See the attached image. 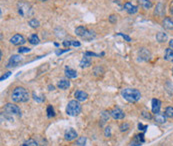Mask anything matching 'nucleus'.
Segmentation results:
<instances>
[{
  "mask_svg": "<svg viewBox=\"0 0 173 146\" xmlns=\"http://www.w3.org/2000/svg\"><path fill=\"white\" fill-rule=\"evenodd\" d=\"M138 128H139V130H141V131H145L147 129V125H143L142 123H139Z\"/></svg>",
  "mask_w": 173,
  "mask_h": 146,
  "instance_id": "39",
  "label": "nucleus"
},
{
  "mask_svg": "<svg viewBox=\"0 0 173 146\" xmlns=\"http://www.w3.org/2000/svg\"><path fill=\"white\" fill-rule=\"evenodd\" d=\"M70 49L68 48V49H65V50H56V54L57 55H60V54H62V53H64V52H67V51H69Z\"/></svg>",
  "mask_w": 173,
  "mask_h": 146,
  "instance_id": "41",
  "label": "nucleus"
},
{
  "mask_svg": "<svg viewBox=\"0 0 173 146\" xmlns=\"http://www.w3.org/2000/svg\"><path fill=\"white\" fill-rule=\"evenodd\" d=\"M28 41H29V43H31L32 45H36L40 42L39 40V37H38L36 34H32L29 36V38H28Z\"/></svg>",
  "mask_w": 173,
  "mask_h": 146,
  "instance_id": "25",
  "label": "nucleus"
},
{
  "mask_svg": "<svg viewBox=\"0 0 173 146\" xmlns=\"http://www.w3.org/2000/svg\"><path fill=\"white\" fill-rule=\"evenodd\" d=\"M172 72H173V67H172Z\"/></svg>",
  "mask_w": 173,
  "mask_h": 146,
  "instance_id": "46",
  "label": "nucleus"
},
{
  "mask_svg": "<svg viewBox=\"0 0 173 146\" xmlns=\"http://www.w3.org/2000/svg\"><path fill=\"white\" fill-rule=\"evenodd\" d=\"M75 98H76V100L79 101V102H82V101H85V100H87V98H88V94L86 93L85 91H82V90H77L75 92Z\"/></svg>",
  "mask_w": 173,
  "mask_h": 146,
  "instance_id": "14",
  "label": "nucleus"
},
{
  "mask_svg": "<svg viewBox=\"0 0 173 146\" xmlns=\"http://www.w3.org/2000/svg\"><path fill=\"white\" fill-rule=\"evenodd\" d=\"M110 115L112 116V118L120 120V119H123L124 117H125V113L123 112L122 109H120L119 107H115L110 111Z\"/></svg>",
  "mask_w": 173,
  "mask_h": 146,
  "instance_id": "8",
  "label": "nucleus"
},
{
  "mask_svg": "<svg viewBox=\"0 0 173 146\" xmlns=\"http://www.w3.org/2000/svg\"><path fill=\"white\" fill-rule=\"evenodd\" d=\"M124 9H125V11L129 14H135L138 12V6L133 5L131 2L124 3Z\"/></svg>",
  "mask_w": 173,
  "mask_h": 146,
  "instance_id": "12",
  "label": "nucleus"
},
{
  "mask_svg": "<svg viewBox=\"0 0 173 146\" xmlns=\"http://www.w3.org/2000/svg\"><path fill=\"white\" fill-rule=\"evenodd\" d=\"M48 90H54V86L53 85H49V86H48Z\"/></svg>",
  "mask_w": 173,
  "mask_h": 146,
  "instance_id": "43",
  "label": "nucleus"
},
{
  "mask_svg": "<svg viewBox=\"0 0 173 146\" xmlns=\"http://www.w3.org/2000/svg\"><path fill=\"white\" fill-rule=\"evenodd\" d=\"M26 42V39L21 34H15L10 38V43L13 45H23Z\"/></svg>",
  "mask_w": 173,
  "mask_h": 146,
  "instance_id": "9",
  "label": "nucleus"
},
{
  "mask_svg": "<svg viewBox=\"0 0 173 146\" xmlns=\"http://www.w3.org/2000/svg\"><path fill=\"white\" fill-rule=\"evenodd\" d=\"M76 143H77V145H79V146H84L86 143V137H84V136L79 137L77 139V141H76Z\"/></svg>",
  "mask_w": 173,
  "mask_h": 146,
  "instance_id": "30",
  "label": "nucleus"
},
{
  "mask_svg": "<svg viewBox=\"0 0 173 146\" xmlns=\"http://www.w3.org/2000/svg\"><path fill=\"white\" fill-rule=\"evenodd\" d=\"M40 1H47V0H40Z\"/></svg>",
  "mask_w": 173,
  "mask_h": 146,
  "instance_id": "45",
  "label": "nucleus"
},
{
  "mask_svg": "<svg viewBox=\"0 0 173 146\" xmlns=\"http://www.w3.org/2000/svg\"><path fill=\"white\" fill-rule=\"evenodd\" d=\"M104 135L106 136V137H110V136H111V129H110V127H106V128H105Z\"/></svg>",
  "mask_w": 173,
  "mask_h": 146,
  "instance_id": "36",
  "label": "nucleus"
},
{
  "mask_svg": "<svg viewBox=\"0 0 173 146\" xmlns=\"http://www.w3.org/2000/svg\"><path fill=\"white\" fill-rule=\"evenodd\" d=\"M63 45L65 47H69L70 46H74V47H80L81 43L79 41H76V40H64L63 41Z\"/></svg>",
  "mask_w": 173,
  "mask_h": 146,
  "instance_id": "21",
  "label": "nucleus"
},
{
  "mask_svg": "<svg viewBox=\"0 0 173 146\" xmlns=\"http://www.w3.org/2000/svg\"><path fill=\"white\" fill-rule=\"evenodd\" d=\"M164 114L166 115V117H168V118H173V107L171 106L166 107Z\"/></svg>",
  "mask_w": 173,
  "mask_h": 146,
  "instance_id": "28",
  "label": "nucleus"
},
{
  "mask_svg": "<svg viewBox=\"0 0 173 146\" xmlns=\"http://www.w3.org/2000/svg\"><path fill=\"white\" fill-rule=\"evenodd\" d=\"M4 111L9 115H21V110L17 105L12 103H7L4 107Z\"/></svg>",
  "mask_w": 173,
  "mask_h": 146,
  "instance_id": "6",
  "label": "nucleus"
},
{
  "mask_svg": "<svg viewBox=\"0 0 173 146\" xmlns=\"http://www.w3.org/2000/svg\"><path fill=\"white\" fill-rule=\"evenodd\" d=\"M81 105L79 101L77 100H71L68 102V104L66 106V113L69 116H77L81 113Z\"/></svg>",
  "mask_w": 173,
  "mask_h": 146,
  "instance_id": "5",
  "label": "nucleus"
},
{
  "mask_svg": "<svg viewBox=\"0 0 173 146\" xmlns=\"http://www.w3.org/2000/svg\"><path fill=\"white\" fill-rule=\"evenodd\" d=\"M164 59L166 61H169V62H173V49H171L170 47H169V48H166L165 49Z\"/></svg>",
  "mask_w": 173,
  "mask_h": 146,
  "instance_id": "20",
  "label": "nucleus"
},
{
  "mask_svg": "<svg viewBox=\"0 0 173 146\" xmlns=\"http://www.w3.org/2000/svg\"><path fill=\"white\" fill-rule=\"evenodd\" d=\"M30 48H28V47H19L18 48V53H28L30 52Z\"/></svg>",
  "mask_w": 173,
  "mask_h": 146,
  "instance_id": "31",
  "label": "nucleus"
},
{
  "mask_svg": "<svg viewBox=\"0 0 173 146\" xmlns=\"http://www.w3.org/2000/svg\"><path fill=\"white\" fill-rule=\"evenodd\" d=\"M47 116L49 117V118L55 116V112H54V109H53V107H52V105H48L47 107Z\"/></svg>",
  "mask_w": 173,
  "mask_h": 146,
  "instance_id": "29",
  "label": "nucleus"
},
{
  "mask_svg": "<svg viewBox=\"0 0 173 146\" xmlns=\"http://www.w3.org/2000/svg\"><path fill=\"white\" fill-rule=\"evenodd\" d=\"M154 119L156 122H158V123H165L166 122V115L163 114V113H156L155 114V117Z\"/></svg>",
  "mask_w": 173,
  "mask_h": 146,
  "instance_id": "23",
  "label": "nucleus"
},
{
  "mask_svg": "<svg viewBox=\"0 0 173 146\" xmlns=\"http://www.w3.org/2000/svg\"><path fill=\"white\" fill-rule=\"evenodd\" d=\"M64 73H65V76L66 77L71 78V79H74V78L77 77V72H76L75 70L71 69L70 67H65Z\"/></svg>",
  "mask_w": 173,
  "mask_h": 146,
  "instance_id": "19",
  "label": "nucleus"
},
{
  "mask_svg": "<svg viewBox=\"0 0 173 146\" xmlns=\"http://www.w3.org/2000/svg\"><path fill=\"white\" fill-rule=\"evenodd\" d=\"M139 5L144 9H150L152 7V2L150 0H137Z\"/></svg>",
  "mask_w": 173,
  "mask_h": 146,
  "instance_id": "22",
  "label": "nucleus"
},
{
  "mask_svg": "<svg viewBox=\"0 0 173 146\" xmlns=\"http://www.w3.org/2000/svg\"><path fill=\"white\" fill-rule=\"evenodd\" d=\"M77 137V132L73 128H68L64 133V138L67 141H73Z\"/></svg>",
  "mask_w": 173,
  "mask_h": 146,
  "instance_id": "10",
  "label": "nucleus"
},
{
  "mask_svg": "<svg viewBox=\"0 0 173 146\" xmlns=\"http://www.w3.org/2000/svg\"><path fill=\"white\" fill-rule=\"evenodd\" d=\"M28 24H29L30 27H32V28H38L40 26V22H39V20H37L36 18H33V19L29 20Z\"/></svg>",
  "mask_w": 173,
  "mask_h": 146,
  "instance_id": "26",
  "label": "nucleus"
},
{
  "mask_svg": "<svg viewBox=\"0 0 173 146\" xmlns=\"http://www.w3.org/2000/svg\"><path fill=\"white\" fill-rule=\"evenodd\" d=\"M169 46H170L171 49H173V39H171V40L169 41Z\"/></svg>",
  "mask_w": 173,
  "mask_h": 146,
  "instance_id": "42",
  "label": "nucleus"
},
{
  "mask_svg": "<svg viewBox=\"0 0 173 146\" xmlns=\"http://www.w3.org/2000/svg\"><path fill=\"white\" fill-rule=\"evenodd\" d=\"M144 142H145L144 134H137L134 136L133 140L131 141V146H141Z\"/></svg>",
  "mask_w": 173,
  "mask_h": 146,
  "instance_id": "11",
  "label": "nucleus"
},
{
  "mask_svg": "<svg viewBox=\"0 0 173 146\" xmlns=\"http://www.w3.org/2000/svg\"><path fill=\"white\" fill-rule=\"evenodd\" d=\"M85 55H87V56H96V57H100V54H96V53H93V52H86Z\"/></svg>",
  "mask_w": 173,
  "mask_h": 146,
  "instance_id": "40",
  "label": "nucleus"
},
{
  "mask_svg": "<svg viewBox=\"0 0 173 146\" xmlns=\"http://www.w3.org/2000/svg\"><path fill=\"white\" fill-rule=\"evenodd\" d=\"M21 146H38L37 142L33 139H28L21 144Z\"/></svg>",
  "mask_w": 173,
  "mask_h": 146,
  "instance_id": "27",
  "label": "nucleus"
},
{
  "mask_svg": "<svg viewBox=\"0 0 173 146\" xmlns=\"http://www.w3.org/2000/svg\"><path fill=\"white\" fill-rule=\"evenodd\" d=\"M170 12H171V14H172V16H173V5L171 6V9H170Z\"/></svg>",
  "mask_w": 173,
  "mask_h": 146,
  "instance_id": "44",
  "label": "nucleus"
},
{
  "mask_svg": "<svg viewBox=\"0 0 173 146\" xmlns=\"http://www.w3.org/2000/svg\"><path fill=\"white\" fill-rule=\"evenodd\" d=\"M142 116L144 117V118H146V119H151L152 118V116L149 112H146V111H143L142 112Z\"/></svg>",
  "mask_w": 173,
  "mask_h": 146,
  "instance_id": "37",
  "label": "nucleus"
},
{
  "mask_svg": "<svg viewBox=\"0 0 173 146\" xmlns=\"http://www.w3.org/2000/svg\"><path fill=\"white\" fill-rule=\"evenodd\" d=\"M33 98H34V100L37 102H43L45 100L44 96H38L36 93H33Z\"/></svg>",
  "mask_w": 173,
  "mask_h": 146,
  "instance_id": "32",
  "label": "nucleus"
},
{
  "mask_svg": "<svg viewBox=\"0 0 173 146\" xmlns=\"http://www.w3.org/2000/svg\"><path fill=\"white\" fill-rule=\"evenodd\" d=\"M57 87L59 89H62V90H66V89L70 87V81L67 79H61L58 84H57Z\"/></svg>",
  "mask_w": 173,
  "mask_h": 146,
  "instance_id": "18",
  "label": "nucleus"
},
{
  "mask_svg": "<svg viewBox=\"0 0 173 146\" xmlns=\"http://www.w3.org/2000/svg\"><path fill=\"white\" fill-rule=\"evenodd\" d=\"M79 65H80L81 68H87V67H89L90 65H91V58L89 57V56H87V55H84L83 57H82V59L80 60Z\"/></svg>",
  "mask_w": 173,
  "mask_h": 146,
  "instance_id": "17",
  "label": "nucleus"
},
{
  "mask_svg": "<svg viewBox=\"0 0 173 146\" xmlns=\"http://www.w3.org/2000/svg\"><path fill=\"white\" fill-rule=\"evenodd\" d=\"M17 11L20 16H22L23 18H27L33 14V8L30 3L26 1H19L17 3Z\"/></svg>",
  "mask_w": 173,
  "mask_h": 146,
  "instance_id": "4",
  "label": "nucleus"
},
{
  "mask_svg": "<svg viewBox=\"0 0 173 146\" xmlns=\"http://www.w3.org/2000/svg\"><path fill=\"white\" fill-rule=\"evenodd\" d=\"M11 75V72L10 71H8V72H6L5 74H3L1 77H0V80H1V81H3L4 79H6V78H8L9 76H10Z\"/></svg>",
  "mask_w": 173,
  "mask_h": 146,
  "instance_id": "38",
  "label": "nucleus"
},
{
  "mask_svg": "<svg viewBox=\"0 0 173 146\" xmlns=\"http://www.w3.org/2000/svg\"><path fill=\"white\" fill-rule=\"evenodd\" d=\"M108 20L110 23H112V24H114V23H116L117 22V16L116 15H114V14H111L109 17H108Z\"/></svg>",
  "mask_w": 173,
  "mask_h": 146,
  "instance_id": "34",
  "label": "nucleus"
},
{
  "mask_svg": "<svg viewBox=\"0 0 173 146\" xmlns=\"http://www.w3.org/2000/svg\"><path fill=\"white\" fill-rule=\"evenodd\" d=\"M164 13H165V6H164V4L159 2L156 5V8H155V10H154V15L156 16H164Z\"/></svg>",
  "mask_w": 173,
  "mask_h": 146,
  "instance_id": "15",
  "label": "nucleus"
},
{
  "mask_svg": "<svg viewBox=\"0 0 173 146\" xmlns=\"http://www.w3.org/2000/svg\"><path fill=\"white\" fill-rule=\"evenodd\" d=\"M162 26L167 30H173V17H165L162 21Z\"/></svg>",
  "mask_w": 173,
  "mask_h": 146,
  "instance_id": "13",
  "label": "nucleus"
},
{
  "mask_svg": "<svg viewBox=\"0 0 173 146\" xmlns=\"http://www.w3.org/2000/svg\"><path fill=\"white\" fill-rule=\"evenodd\" d=\"M129 124L126 123V122H124V123H122L121 125H120V131H122V132H124V131H127L129 129Z\"/></svg>",
  "mask_w": 173,
  "mask_h": 146,
  "instance_id": "33",
  "label": "nucleus"
},
{
  "mask_svg": "<svg viewBox=\"0 0 173 146\" xmlns=\"http://www.w3.org/2000/svg\"><path fill=\"white\" fill-rule=\"evenodd\" d=\"M23 61V57H21L20 55H12L10 58H9V61L7 63V67L11 68V67H16L19 63H21Z\"/></svg>",
  "mask_w": 173,
  "mask_h": 146,
  "instance_id": "7",
  "label": "nucleus"
},
{
  "mask_svg": "<svg viewBox=\"0 0 173 146\" xmlns=\"http://www.w3.org/2000/svg\"><path fill=\"white\" fill-rule=\"evenodd\" d=\"M75 34L79 36L80 38H82L86 41H91L95 39L96 34L93 30H90L88 28H86L84 26H78L75 28Z\"/></svg>",
  "mask_w": 173,
  "mask_h": 146,
  "instance_id": "3",
  "label": "nucleus"
},
{
  "mask_svg": "<svg viewBox=\"0 0 173 146\" xmlns=\"http://www.w3.org/2000/svg\"><path fill=\"white\" fill-rule=\"evenodd\" d=\"M121 95L122 97L125 99L126 101L134 103L137 102L139 99L141 98V93L139 90L135 88H124L121 91Z\"/></svg>",
  "mask_w": 173,
  "mask_h": 146,
  "instance_id": "2",
  "label": "nucleus"
},
{
  "mask_svg": "<svg viewBox=\"0 0 173 146\" xmlns=\"http://www.w3.org/2000/svg\"><path fill=\"white\" fill-rule=\"evenodd\" d=\"M117 35H119V36H122L124 39H125L127 42H131V38H130V36H128V35H126V34H123V33H117Z\"/></svg>",
  "mask_w": 173,
  "mask_h": 146,
  "instance_id": "35",
  "label": "nucleus"
},
{
  "mask_svg": "<svg viewBox=\"0 0 173 146\" xmlns=\"http://www.w3.org/2000/svg\"><path fill=\"white\" fill-rule=\"evenodd\" d=\"M156 40L160 43H163L167 40V34L164 33V32H158L156 34Z\"/></svg>",
  "mask_w": 173,
  "mask_h": 146,
  "instance_id": "24",
  "label": "nucleus"
},
{
  "mask_svg": "<svg viewBox=\"0 0 173 146\" xmlns=\"http://www.w3.org/2000/svg\"><path fill=\"white\" fill-rule=\"evenodd\" d=\"M160 108H161V101L159 99H152V112L156 114V113L160 112Z\"/></svg>",
  "mask_w": 173,
  "mask_h": 146,
  "instance_id": "16",
  "label": "nucleus"
},
{
  "mask_svg": "<svg viewBox=\"0 0 173 146\" xmlns=\"http://www.w3.org/2000/svg\"><path fill=\"white\" fill-rule=\"evenodd\" d=\"M11 99L16 103H24L29 100V92L24 87H16L13 89L11 94Z\"/></svg>",
  "mask_w": 173,
  "mask_h": 146,
  "instance_id": "1",
  "label": "nucleus"
}]
</instances>
